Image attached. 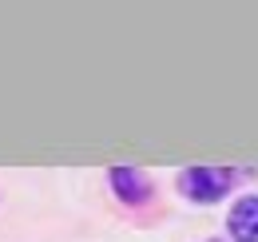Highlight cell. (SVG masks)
<instances>
[{
	"instance_id": "obj_1",
	"label": "cell",
	"mask_w": 258,
	"mask_h": 242,
	"mask_svg": "<svg viewBox=\"0 0 258 242\" xmlns=\"http://www.w3.org/2000/svg\"><path fill=\"white\" fill-rule=\"evenodd\" d=\"M179 183H183L187 199H195V203H215V199H223L226 191H230L234 175L223 171V167H191V171H183Z\"/></svg>"
},
{
	"instance_id": "obj_2",
	"label": "cell",
	"mask_w": 258,
	"mask_h": 242,
	"mask_svg": "<svg viewBox=\"0 0 258 242\" xmlns=\"http://www.w3.org/2000/svg\"><path fill=\"white\" fill-rule=\"evenodd\" d=\"M234 242H258V195H246L230 207V218H226Z\"/></svg>"
},
{
	"instance_id": "obj_3",
	"label": "cell",
	"mask_w": 258,
	"mask_h": 242,
	"mask_svg": "<svg viewBox=\"0 0 258 242\" xmlns=\"http://www.w3.org/2000/svg\"><path fill=\"white\" fill-rule=\"evenodd\" d=\"M111 187H115V195L123 203H143L151 195V183L143 179L135 167H111Z\"/></svg>"
}]
</instances>
